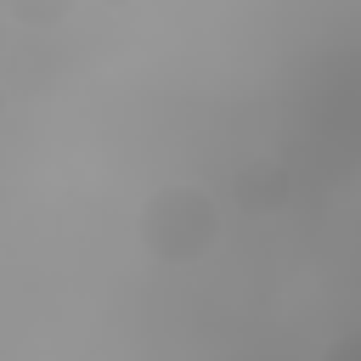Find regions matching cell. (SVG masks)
Here are the masks:
<instances>
[{
	"label": "cell",
	"instance_id": "cell-1",
	"mask_svg": "<svg viewBox=\"0 0 361 361\" xmlns=\"http://www.w3.org/2000/svg\"><path fill=\"white\" fill-rule=\"evenodd\" d=\"M220 226H226V209L220 197L203 186V180H169L158 186L141 209H135V237L141 248L169 265V271H186L197 265L214 243H220Z\"/></svg>",
	"mask_w": 361,
	"mask_h": 361
},
{
	"label": "cell",
	"instance_id": "cell-2",
	"mask_svg": "<svg viewBox=\"0 0 361 361\" xmlns=\"http://www.w3.org/2000/svg\"><path fill=\"white\" fill-rule=\"evenodd\" d=\"M288 192H293V180H288V169H282L276 158H254V164H243V169L226 180V197H231L243 214H271V209L288 203Z\"/></svg>",
	"mask_w": 361,
	"mask_h": 361
},
{
	"label": "cell",
	"instance_id": "cell-3",
	"mask_svg": "<svg viewBox=\"0 0 361 361\" xmlns=\"http://www.w3.org/2000/svg\"><path fill=\"white\" fill-rule=\"evenodd\" d=\"M322 361H361V333H338V338L322 350Z\"/></svg>",
	"mask_w": 361,
	"mask_h": 361
}]
</instances>
